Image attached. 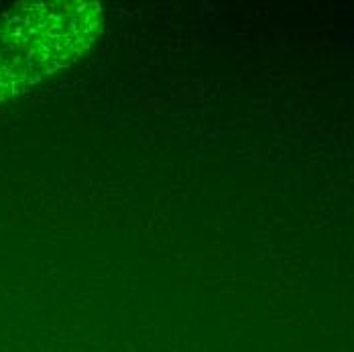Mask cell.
<instances>
[{
    "instance_id": "1",
    "label": "cell",
    "mask_w": 354,
    "mask_h": 352,
    "mask_svg": "<svg viewBox=\"0 0 354 352\" xmlns=\"http://www.w3.org/2000/svg\"><path fill=\"white\" fill-rule=\"evenodd\" d=\"M98 2L19 4L0 21V98H12L71 66L102 33Z\"/></svg>"
}]
</instances>
